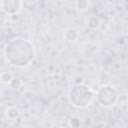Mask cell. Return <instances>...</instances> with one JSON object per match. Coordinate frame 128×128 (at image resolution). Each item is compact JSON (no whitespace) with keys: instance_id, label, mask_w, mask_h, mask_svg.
Here are the masks:
<instances>
[{"instance_id":"3","label":"cell","mask_w":128,"mask_h":128,"mask_svg":"<svg viewBox=\"0 0 128 128\" xmlns=\"http://www.w3.org/2000/svg\"><path fill=\"white\" fill-rule=\"evenodd\" d=\"M86 25H87L89 28H91V29H97V28L100 27L101 21H100V19L97 18L96 16H92V17H90V18L86 21Z\"/></svg>"},{"instance_id":"6","label":"cell","mask_w":128,"mask_h":128,"mask_svg":"<svg viewBox=\"0 0 128 128\" xmlns=\"http://www.w3.org/2000/svg\"><path fill=\"white\" fill-rule=\"evenodd\" d=\"M76 4H77V8L79 10H82V11L86 10L89 6V2H87V1H80V2H77Z\"/></svg>"},{"instance_id":"1","label":"cell","mask_w":128,"mask_h":128,"mask_svg":"<svg viewBox=\"0 0 128 128\" xmlns=\"http://www.w3.org/2000/svg\"><path fill=\"white\" fill-rule=\"evenodd\" d=\"M100 89L106 95L105 98H103L101 101H99L101 103V105L106 106V107L113 105L116 102L117 98H118V95H117L116 90L113 87H111V86H102V87H100Z\"/></svg>"},{"instance_id":"5","label":"cell","mask_w":128,"mask_h":128,"mask_svg":"<svg viewBox=\"0 0 128 128\" xmlns=\"http://www.w3.org/2000/svg\"><path fill=\"white\" fill-rule=\"evenodd\" d=\"M1 80H2L3 83L8 84V83H11V81L13 80V77H12V75H11L10 73H8V72H3V73L1 74Z\"/></svg>"},{"instance_id":"4","label":"cell","mask_w":128,"mask_h":128,"mask_svg":"<svg viewBox=\"0 0 128 128\" xmlns=\"http://www.w3.org/2000/svg\"><path fill=\"white\" fill-rule=\"evenodd\" d=\"M6 114L10 119H15L19 116V110L15 107H10L9 109H7Z\"/></svg>"},{"instance_id":"2","label":"cell","mask_w":128,"mask_h":128,"mask_svg":"<svg viewBox=\"0 0 128 128\" xmlns=\"http://www.w3.org/2000/svg\"><path fill=\"white\" fill-rule=\"evenodd\" d=\"M1 5L7 14H15L20 10L22 3L20 1H2Z\"/></svg>"}]
</instances>
